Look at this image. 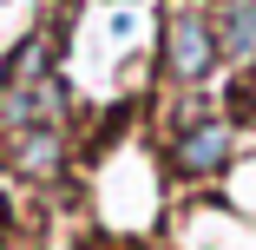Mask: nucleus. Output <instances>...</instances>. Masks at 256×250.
<instances>
[{"label": "nucleus", "mask_w": 256, "mask_h": 250, "mask_svg": "<svg viewBox=\"0 0 256 250\" xmlns=\"http://www.w3.org/2000/svg\"><path fill=\"white\" fill-rule=\"evenodd\" d=\"M217 27H210V14L204 7H178L171 14V27H164V73L178 79V86H197V79H210L217 73Z\"/></svg>", "instance_id": "1"}, {"label": "nucleus", "mask_w": 256, "mask_h": 250, "mask_svg": "<svg viewBox=\"0 0 256 250\" xmlns=\"http://www.w3.org/2000/svg\"><path fill=\"white\" fill-rule=\"evenodd\" d=\"M236 158V125L224 112H197L178 138H171V171L178 178H217Z\"/></svg>", "instance_id": "2"}, {"label": "nucleus", "mask_w": 256, "mask_h": 250, "mask_svg": "<svg viewBox=\"0 0 256 250\" xmlns=\"http://www.w3.org/2000/svg\"><path fill=\"white\" fill-rule=\"evenodd\" d=\"M66 119V79H26V86H0V125L26 132V125H60Z\"/></svg>", "instance_id": "3"}, {"label": "nucleus", "mask_w": 256, "mask_h": 250, "mask_svg": "<svg viewBox=\"0 0 256 250\" xmlns=\"http://www.w3.org/2000/svg\"><path fill=\"white\" fill-rule=\"evenodd\" d=\"M7 171L33 178V184H53L66 171V132L60 125H26V132H7Z\"/></svg>", "instance_id": "4"}, {"label": "nucleus", "mask_w": 256, "mask_h": 250, "mask_svg": "<svg viewBox=\"0 0 256 250\" xmlns=\"http://www.w3.org/2000/svg\"><path fill=\"white\" fill-rule=\"evenodd\" d=\"M210 27H217V53L230 66H256V0H217Z\"/></svg>", "instance_id": "5"}, {"label": "nucleus", "mask_w": 256, "mask_h": 250, "mask_svg": "<svg viewBox=\"0 0 256 250\" xmlns=\"http://www.w3.org/2000/svg\"><path fill=\"white\" fill-rule=\"evenodd\" d=\"M26 79H46V33H26L14 46V60L0 66V86H26Z\"/></svg>", "instance_id": "6"}, {"label": "nucleus", "mask_w": 256, "mask_h": 250, "mask_svg": "<svg viewBox=\"0 0 256 250\" xmlns=\"http://www.w3.org/2000/svg\"><path fill=\"white\" fill-rule=\"evenodd\" d=\"M243 106H250V119H256V73H250V92H243Z\"/></svg>", "instance_id": "7"}]
</instances>
